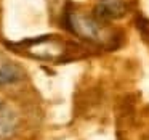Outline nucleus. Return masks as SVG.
Returning <instances> with one entry per match:
<instances>
[{"label": "nucleus", "mask_w": 149, "mask_h": 140, "mask_svg": "<svg viewBox=\"0 0 149 140\" xmlns=\"http://www.w3.org/2000/svg\"><path fill=\"white\" fill-rule=\"evenodd\" d=\"M127 11L128 7L125 0H96L95 5V16L104 23L120 20L127 15Z\"/></svg>", "instance_id": "obj_3"}, {"label": "nucleus", "mask_w": 149, "mask_h": 140, "mask_svg": "<svg viewBox=\"0 0 149 140\" xmlns=\"http://www.w3.org/2000/svg\"><path fill=\"white\" fill-rule=\"evenodd\" d=\"M24 72L19 66L13 63H3L0 65V87H7V85L16 84L23 79Z\"/></svg>", "instance_id": "obj_5"}, {"label": "nucleus", "mask_w": 149, "mask_h": 140, "mask_svg": "<svg viewBox=\"0 0 149 140\" xmlns=\"http://www.w3.org/2000/svg\"><path fill=\"white\" fill-rule=\"evenodd\" d=\"M18 129V116L15 110L0 100V140H10Z\"/></svg>", "instance_id": "obj_4"}, {"label": "nucleus", "mask_w": 149, "mask_h": 140, "mask_svg": "<svg viewBox=\"0 0 149 140\" xmlns=\"http://www.w3.org/2000/svg\"><path fill=\"white\" fill-rule=\"evenodd\" d=\"M63 24L71 34L91 44H106V23L96 16L82 13L74 8H68L63 15Z\"/></svg>", "instance_id": "obj_1"}, {"label": "nucleus", "mask_w": 149, "mask_h": 140, "mask_svg": "<svg viewBox=\"0 0 149 140\" xmlns=\"http://www.w3.org/2000/svg\"><path fill=\"white\" fill-rule=\"evenodd\" d=\"M13 49L24 53V55L40 58V60H55L64 53L61 44L53 36H43V37H39V39L23 40L19 44H15Z\"/></svg>", "instance_id": "obj_2"}]
</instances>
